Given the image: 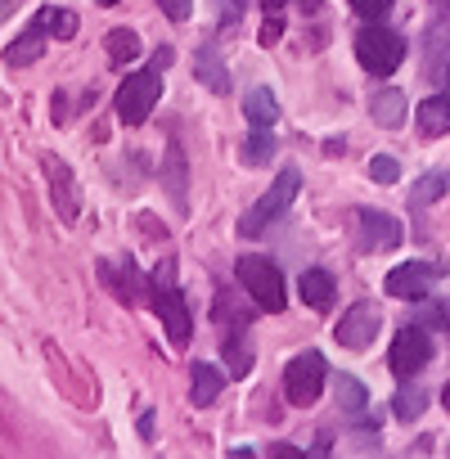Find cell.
I'll return each mask as SVG.
<instances>
[{"label": "cell", "instance_id": "d6986e66", "mask_svg": "<svg viewBox=\"0 0 450 459\" xmlns=\"http://www.w3.org/2000/svg\"><path fill=\"white\" fill-rule=\"evenodd\" d=\"M369 113H374V122L383 126V131H401V122H405V95L401 91H374V100H369Z\"/></svg>", "mask_w": 450, "mask_h": 459}, {"label": "cell", "instance_id": "83f0119b", "mask_svg": "<svg viewBox=\"0 0 450 459\" xmlns=\"http://www.w3.org/2000/svg\"><path fill=\"white\" fill-rule=\"evenodd\" d=\"M369 176H374L378 185H396V180H401V162L387 158V153H378V158H369Z\"/></svg>", "mask_w": 450, "mask_h": 459}, {"label": "cell", "instance_id": "cb8c5ba5", "mask_svg": "<svg viewBox=\"0 0 450 459\" xmlns=\"http://www.w3.org/2000/svg\"><path fill=\"white\" fill-rule=\"evenodd\" d=\"M271 153H275L271 126H253V135H248V144H244V162H248V167H266Z\"/></svg>", "mask_w": 450, "mask_h": 459}, {"label": "cell", "instance_id": "30bf717a", "mask_svg": "<svg viewBox=\"0 0 450 459\" xmlns=\"http://www.w3.org/2000/svg\"><path fill=\"white\" fill-rule=\"evenodd\" d=\"M432 280H437L432 262H405L383 280V293L401 298V302H423V298H432Z\"/></svg>", "mask_w": 450, "mask_h": 459}, {"label": "cell", "instance_id": "5bb4252c", "mask_svg": "<svg viewBox=\"0 0 450 459\" xmlns=\"http://www.w3.org/2000/svg\"><path fill=\"white\" fill-rule=\"evenodd\" d=\"M194 77L212 91V95H230V73H225V64H221V50L207 41V46H198V59H194Z\"/></svg>", "mask_w": 450, "mask_h": 459}, {"label": "cell", "instance_id": "3957f363", "mask_svg": "<svg viewBox=\"0 0 450 459\" xmlns=\"http://www.w3.org/2000/svg\"><path fill=\"white\" fill-rule=\"evenodd\" d=\"M298 189H302V176H298V167H284L280 176H275V185L244 212V221H239V235L244 239H262L266 235V225H275L293 203H298Z\"/></svg>", "mask_w": 450, "mask_h": 459}, {"label": "cell", "instance_id": "ba28073f", "mask_svg": "<svg viewBox=\"0 0 450 459\" xmlns=\"http://www.w3.org/2000/svg\"><path fill=\"white\" fill-rule=\"evenodd\" d=\"M378 329H383V311H378V302H351L347 311H342V320L333 325V338L347 347V351H365V347H374V338H378Z\"/></svg>", "mask_w": 450, "mask_h": 459}, {"label": "cell", "instance_id": "f1b7e54d", "mask_svg": "<svg viewBox=\"0 0 450 459\" xmlns=\"http://www.w3.org/2000/svg\"><path fill=\"white\" fill-rule=\"evenodd\" d=\"M392 5H396V0H351V10H356L365 23H383V19L392 14Z\"/></svg>", "mask_w": 450, "mask_h": 459}, {"label": "cell", "instance_id": "7c38bea8", "mask_svg": "<svg viewBox=\"0 0 450 459\" xmlns=\"http://www.w3.org/2000/svg\"><path fill=\"white\" fill-rule=\"evenodd\" d=\"M356 221H360V248H369V253H387V248H396V244L405 239L401 221H396V216H387V212L360 207V212H356Z\"/></svg>", "mask_w": 450, "mask_h": 459}, {"label": "cell", "instance_id": "f546056e", "mask_svg": "<svg viewBox=\"0 0 450 459\" xmlns=\"http://www.w3.org/2000/svg\"><path fill=\"white\" fill-rule=\"evenodd\" d=\"M171 198H176V207H185V158L176 144H171Z\"/></svg>", "mask_w": 450, "mask_h": 459}, {"label": "cell", "instance_id": "ffe728a7", "mask_svg": "<svg viewBox=\"0 0 450 459\" xmlns=\"http://www.w3.org/2000/svg\"><path fill=\"white\" fill-rule=\"evenodd\" d=\"M244 117H248V126H271V131H275V122H280V100H275L266 86H257V91H248V100H244Z\"/></svg>", "mask_w": 450, "mask_h": 459}, {"label": "cell", "instance_id": "4fadbf2b", "mask_svg": "<svg viewBox=\"0 0 450 459\" xmlns=\"http://www.w3.org/2000/svg\"><path fill=\"white\" fill-rule=\"evenodd\" d=\"M423 73H428V82H446L450 77V28L446 23H437L432 32H428V46H423Z\"/></svg>", "mask_w": 450, "mask_h": 459}, {"label": "cell", "instance_id": "9c48e42d", "mask_svg": "<svg viewBox=\"0 0 450 459\" xmlns=\"http://www.w3.org/2000/svg\"><path fill=\"white\" fill-rule=\"evenodd\" d=\"M428 360H432V333H428V325H419V320H414V325H405V329L396 333L387 365H392V374H396V378H414Z\"/></svg>", "mask_w": 450, "mask_h": 459}, {"label": "cell", "instance_id": "ac0fdd59", "mask_svg": "<svg viewBox=\"0 0 450 459\" xmlns=\"http://www.w3.org/2000/svg\"><path fill=\"white\" fill-rule=\"evenodd\" d=\"M298 293H302V302H307L311 311H329V307H333V298H338L333 275H325V271H302Z\"/></svg>", "mask_w": 450, "mask_h": 459}, {"label": "cell", "instance_id": "836d02e7", "mask_svg": "<svg viewBox=\"0 0 450 459\" xmlns=\"http://www.w3.org/2000/svg\"><path fill=\"white\" fill-rule=\"evenodd\" d=\"M262 10H266V14H280V10H284V0H262Z\"/></svg>", "mask_w": 450, "mask_h": 459}, {"label": "cell", "instance_id": "603a6c76", "mask_svg": "<svg viewBox=\"0 0 450 459\" xmlns=\"http://www.w3.org/2000/svg\"><path fill=\"white\" fill-rule=\"evenodd\" d=\"M333 392H338V405H342L347 414H360V410L369 405V392H365V383H360V378H351V374H338Z\"/></svg>", "mask_w": 450, "mask_h": 459}, {"label": "cell", "instance_id": "d590c367", "mask_svg": "<svg viewBox=\"0 0 450 459\" xmlns=\"http://www.w3.org/2000/svg\"><path fill=\"white\" fill-rule=\"evenodd\" d=\"M441 405H446V414H450V383H446V392H441Z\"/></svg>", "mask_w": 450, "mask_h": 459}, {"label": "cell", "instance_id": "277c9868", "mask_svg": "<svg viewBox=\"0 0 450 459\" xmlns=\"http://www.w3.org/2000/svg\"><path fill=\"white\" fill-rule=\"evenodd\" d=\"M235 275H239V284L248 289V298H253L262 311L280 316V311L289 307V298H284V275H280L275 262H266V257H239V262H235Z\"/></svg>", "mask_w": 450, "mask_h": 459}, {"label": "cell", "instance_id": "d4e9b609", "mask_svg": "<svg viewBox=\"0 0 450 459\" xmlns=\"http://www.w3.org/2000/svg\"><path fill=\"white\" fill-rule=\"evenodd\" d=\"M225 360H230V374H235V378L253 369V347H248V333L225 338Z\"/></svg>", "mask_w": 450, "mask_h": 459}, {"label": "cell", "instance_id": "2e32d148", "mask_svg": "<svg viewBox=\"0 0 450 459\" xmlns=\"http://www.w3.org/2000/svg\"><path fill=\"white\" fill-rule=\"evenodd\" d=\"M414 122H419V131H423L428 140L446 135V131H450V95H428V100L414 108Z\"/></svg>", "mask_w": 450, "mask_h": 459}, {"label": "cell", "instance_id": "1f68e13d", "mask_svg": "<svg viewBox=\"0 0 450 459\" xmlns=\"http://www.w3.org/2000/svg\"><path fill=\"white\" fill-rule=\"evenodd\" d=\"M284 37V19L280 14H266V28H262V46H275Z\"/></svg>", "mask_w": 450, "mask_h": 459}, {"label": "cell", "instance_id": "8fae6325", "mask_svg": "<svg viewBox=\"0 0 450 459\" xmlns=\"http://www.w3.org/2000/svg\"><path fill=\"white\" fill-rule=\"evenodd\" d=\"M46 180H50V198H55L59 221H64V225H73V221L82 216V189H77V180H73L68 162H64V158H55V153H46Z\"/></svg>", "mask_w": 450, "mask_h": 459}, {"label": "cell", "instance_id": "4dcf8cb0", "mask_svg": "<svg viewBox=\"0 0 450 459\" xmlns=\"http://www.w3.org/2000/svg\"><path fill=\"white\" fill-rule=\"evenodd\" d=\"M158 5H162V14H167L171 23H185L189 10H194V0H158Z\"/></svg>", "mask_w": 450, "mask_h": 459}, {"label": "cell", "instance_id": "e0dca14e", "mask_svg": "<svg viewBox=\"0 0 450 459\" xmlns=\"http://www.w3.org/2000/svg\"><path fill=\"white\" fill-rule=\"evenodd\" d=\"M100 275L117 289V298L126 302V307H135L140 298H144V280L135 275V266L126 262V271H122V262H100Z\"/></svg>", "mask_w": 450, "mask_h": 459}, {"label": "cell", "instance_id": "d6a6232c", "mask_svg": "<svg viewBox=\"0 0 450 459\" xmlns=\"http://www.w3.org/2000/svg\"><path fill=\"white\" fill-rule=\"evenodd\" d=\"M140 437H153V410L140 414Z\"/></svg>", "mask_w": 450, "mask_h": 459}, {"label": "cell", "instance_id": "9a60e30c", "mask_svg": "<svg viewBox=\"0 0 450 459\" xmlns=\"http://www.w3.org/2000/svg\"><path fill=\"white\" fill-rule=\"evenodd\" d=\"M189 369H194L189 374V401L194 405H212L221 396V387H225V369L221 365H207V360H194Z\"/></svg>", "mask_w": 450, "mask_h": 459}, {"label": "cell", "instance_id": "e575fe53", "mask_svg": "<svg viewBox=\"0 0 450 459\" xmlns=\"http://www.w3.org/2000/svg\"><path fill=\"white\" fill-rule=\"evenodd\" d=\"M298 5H307V14H311V10H320V0H298Z\"/></svg>", "mask_w": 450, "mask_h": 459}, {"label": "cell", "instance_id": "7402d4cb", "mask_svg": "<svg viewBox=\"0 0 450 459\" xmlns=\"http://www.w3.org/2000/svg\"><path fill=\"white\" fill-rule=\"evenodd\" d=\"M104 46H108V64H117V68L140 55V37H135L131 28H113V32L104 37Z\"/></svg>", "mask_w": 450, "mask_h": 459}, {"label": "cell", "instance_id": "8d00e7d4", "mask_svg": "<svg viewBox=\"0 0 450 459\" xmlns=\"http://www.w3.org/2000/svg\"><path fill=\"white\" fill-rule=\"evenodd\" d=\"M100 5H117V0H100Z\"/></svg>", "mask_w": 450, "mask_h": 459}, {"label": "cell", "instance_id": "44dd1931", "mask_svg": "<svg viewBox=\"0 0 450 459\" xmlns=\"http://www.w3.org/2000/svg\"><path fill=\"white\" fill-rule=\"evenodd\" d=\"M446 189H450V171H428V176L414 180V189H410V207H432Z\"/></svg>", "mask_w": 450, "mask_h": 459}, {"label": "cell", "instance_id": "4316f807", "mask_svg": "<svg viewBox=\"0 0 450 459\" xmlns=\"http://www.w3.org/2000/svg\"><path fill=\"white\" fill-rule=\"evenodd\" d=\"M419 325H432V329H441V338L450 342V311H441L432 298H423V307H419Z\"/></svg>", "mask_w": 450, "mask_h": 459}, {"label": "cell", "instance_id": "6da1fadb", "mask_svg": "<svg viewBox=\"0 0 450 459\" xmlns=\"http://www.w3.org/2000/svg\"><path fill=\"white\" fill-rule=\"evenodd\" d=\"M171 59H176V50L162 46L149 68L126 73V82L117 86V122H122V126H144V122L153 117V104H158V95H162V73L171 68Z\"/></svg>", "mask_w": 450, "mask_h": 459}, {"label": "cell", "instance_id": "8992f818", "mask_svg": "<svg viewBox=\"0 0 450 459\" xmlns=\"http://www.w3.org/2000/svg\"><path fill=\"white\" fill-rule=\"evenodd\" d=\"M153 311H158V320H162L171 347H185L189 333H194V316H189L180 289L171 284V266H158V275H153Z\"/></svg>", "mask_w": 450, "mask_h": 459}, {"label": "cell", "instance_id": "7a4b0ae2", "mask_svg": "<svg viewBox=\"0 0 450 459\" xmlns=\"http://www.w3.org/2000/svg\"><path fill=\"white\" fill-rule=\"evenodd\" d=\"M55 37H59V41L77 37V14L64 10V5H41V10L32 14V23L10 41L5 64H10V68H28V64H37L41 50H46V41H55Z\"/></svg>", "mask_w": 450, "mask_h": 459}, {"label": "cell", "instance_id": "52a82bcc", "mask_svg": "<svg viewBox=\"0 0 450 459\" xmlns=\"http://www.w3.org/2000/svg\"><path fill=\"white\" fill-rule=\"evenodd\" d=\"M325 378H329V360H325L320 351H302V356H293L289 369H284V396H289L293 405H311V401L320 396Z\"/></svg>", "mask_w": 450, "mask_h": 459}, {"label": "cell", "instance_id": "5b68a950", "mask_svg": "<svg viewBox=\"0 0 450 459\" xmlns=\"http://www.w3.org/2000/svg\"><path fill=\"white\" fill-rule=\"evenodd\" d=\"M356 59H360L365 73L392 77V73L401 68V59H405V41H401L392 28L369 23V28H360V37H356Z\"/></svg>", "mask_w": 450, "mask_h": 459}, {"label": "cell", "instance_id": "484cf974", "mask_svg": "<svg viewBox=\"0 0 450 459\" xmlns=\"http://www.w3.org/2000/svg\"><path fill=\"white\" fill-rule=\"evenodd\" d=\"M423 401H428V396H423V387H414V392H410V387H401V392H396V401H392V414H396L401 423H410V419H419V414H423Z\"/></svg>", "mask_w": 450, "mask_h": 459}]
</instances>
